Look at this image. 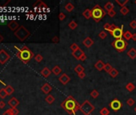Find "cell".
<instances>
[{"instance_id": "7dc6e473", "label": "cell", "mask_w": 136, "mask_h": 115, "mask_svg": "<svg viewBox=\"0 0 136 115\" xmlns=\"http://www.w3.org/2000/svg\"><path fill=\"white\" fill-rule=\"evenodd\" d=\"M78 76L81 79H83L86 77V74H85V72H82V73H80V74H78Z\"/></svg>"}, {"instance_id": "ab89813d", "label": "cell", "mask_w": 136, "mask_h": 115, "mask_svg": "<svg viewBox=\"0 0 136 115\" xmlns=\"http://www.w3.org/2000/svg\"><path fill=\"white\" fill-rule=\"evenodd\" d=\"M34 58H35V61H36L37 62H41L43 60V55H41V54H36V55L35 56Z\"/></svg>"}, {"instance_id": "11a10c76", "label": "cell", "mask_w": 136, "mask_h": 115, "mask_svg": "<svg viewBox=\"0 0 136 115\" xmlns=\"http://www.w3.org/2000/svg\"><path fill=\"white\" fill-rule=\"evenodd\" d=\"M135 5H136V1H135Z\"/></svg>"}, {"instance_id": "d6a6232c", "label": "cell", "mask_w": 136, "mask_h": 115, "mask_svg": "<svg viewBox=\"0 0 136 115\" xmlns=\"http://www.w3.org/2000/svg\"><path fill=\"white\" fill-rule=\"evenodd\" d=\"M130 12V10H129V9H128V7H122L120 9V13L123 14V15H127V14H128Z\"/></svg>"}, {"instance_id": "e0dca14e", "label": "cell", "mask_w": 136, "mask_h": 115, "mask_svg": "<svg viewBox=\"0 0 136 115\" xmlns=\"http://www.w3.org/2000/svg\"><path fill=\"white\" fill-rule=\"evenodd\" d=\"M104 66H105V63L102 60H99L95 64V68L99 71H102V70H104Z\"/></svg>"}, {"instance_id": "83f0119b", "label": "cell", "mask_w": 136, "mask_h": 115, "mask_svg": "<svg viewBox=\"0 0 136 115\" xmlns=\"http://www.w3.org/2000/svg\"><path fill=\"white\" fill-rule=\"evenodd\" d=\"M126 89H127V91L133 92L135 89V85H134V83L132 82H129L126 85Z\"/></svg>"}, {"instance_id": "f35d334b", "label": "cell", "mask_w": 136, "mask_h": 115, "mask_svg": "<svg viewBox=\"0 0 136 115\" xmlns=\"http://www.w3.org/2000/svg\"><path fill=\"white\" fill-rule=\"evenodd\" d=\"M91 94V96L93 98H97L99 96V93L96 90V89H93V90L91 92V94Z\"/></svg>"}, {"instance_id": "8992f818", "label": "cell", "mask_w": 136, "mask_h": 115, "mask_svg": "<svg viewBox=\"0 0 136 115\" xmlns=\"http://www.w3.org/2000/svg\"><path fill=\"white\" fill-rule=\"evenodd\" d=\"M95 107L94 106L93 104H91L89 100H85L84 102L80 105L79 110L84 115H90L95 110Z\"/></svg>"}, {"instance_id": "b9f144b4", "label": "cell", "mask_w": 136, "mask_h": 115, "mask_svg": "<svg viewBox=\"0 0 136 115\" xmlns=\"http://www.w3.org/2000/svg\"><path fill=\"white\" fill-rule=\"evenodd\" d=\"M10 113H11L12 115H18V113H19L18 110L16 108H11V109H10Z\"/></svg>"}, {"instance_id": "6da1fadb", "label": "cell", "mask_w": 136, "mask_h": 115, "mask_svg": "<svg viewBox=\"0 0 136 115\" xmlns=\"http://www.w3.org/2000/svg\"><path fill=\"white\" fill-rule=\"evenodd\" d=\"M61 107L69 114L75 115V114L78 112V110L80 108V105L73 96L69 95L61 103Z\"/></svg>"}, {"instance_id": "7c38bea8", "label": "cell", "mask_w": 136, "mask_h": 115, "mask_svg": "<svg viewBox=\"0 0 136 115\" xmlns=\"http://www.w3.org/2000/svg\"><path fill=\"white\" fill-rule=\"evenodd\" d=\"M7 26L10 30H12V31H14H14H16L18 28H19L20 26L18 25V23L16 22V21L13 20V21H10L9 23H8Z\"/></svg>"}, {"instance_id": "d590c367", "label": "cell", "mask_w": 136, "mask_h": 115, "mask_svg": "<svg viewBox=\"0 0 136 115\" xmlns=\"http://www.w3.org/2000/svg\"><path fill=\"white\" fill-rule=\"evenodd\" d=\"M7 95V92H6V89L3 88V89H0V98H2V99H4Z\"/></svg>"}, {"instance_id": "603a6c76", "label": "cell", "mask_w": 136, "mask_h": 115, "mask_svg": "<svg viewBox=\"0 0 136 115\" xmlns=\"http://www.w3.org/2000/svg\"><path fill=\"white\" fill-rule=\"evenodd\" d=\"M84 70H85L84 67H83V66L80 64L77 65V66L75 67V73H76L77 74H80V73H82V72H84Z\"/></svg>"}, {"instance_id": "f907efd6", "label": "cell", "mask_w": 136, "mask_h": 115, "mask_svg": "<svg viewBox=\"0 0 136 115\" xmlns=\"http://www.w3.org/2000/svg\"><path fill=\"white\" fill-rule=\"evenodd\" d=\"M3 115H12V114H11V113H10V109H9V110H6V111L3 113Z\"/></svg>"}, {"instance_id": "d4e9b609", "label": "cell", "mask_w": 136, "mask_h": 115, "mask_svg": "<svg viewBox=\"0 0 136 115\" xmlns=\"http://www.w3.org/2000/svg\"><path fill=\"white\" fill-rule=\"evenodd\" d=\"M114 26V24H110V23H108V22H106V23L104 24V30H105V31H108V32H111V30H112V29H113V27Z\"/></svg>"}, {"instance_id": "4316f807", "label": "cell", "mask_w": 136, "mask_h": 115, "mask_svg": "<svg viewBox=\"0 0 136 115\" xmlns=\"http://www.w3.org/2000/svg\"><path fill=\"white\" fill-rule=\"evenodd\" d=\"M132 34H131V31L127 30L126 32H124V34H123V38H124L126 41H128L130 39L132 38Z\"/></svg>"}, {"instance_id": "f6af8a7d", "label": "cell", "mask_w": 136, "mask_h": 115, "mask_svg": "<svg viewBox=\"0 0 136 115\" xmlns=\"http://www.w3.org/2000/svg\"><path fill=\"white\" fill-rule=\"evenodd\" d=\"M130 26H131L132 29H134V30H135L136 29V21L135 20L131 21V22H130Z\"/></svg>"}, {"instance_id": "9a60e30c", "label": "cell", "mask_w": 136, "mask_h": 115, "mask_svg": "<svg viewBox=\"0 0 136 115\" xmlns=\"http://www.w3.org/2000/svg\"><path fill=\"white\" fill-rule=\"evenodd\" d=\"M83 44L87 48H90L94 45V41H93V39L91 38L90 37H87L83 41Z\"/></svg>"}, {"instance_id": "74e56055", "label": "cell", "mask_w": 136, "mask_h": 115, "mask_svg": "<svg viewBox=\"0 0 136 115\" xmlns=\"http://www.w3.org/2000/svg\"><path fill=\"white\" fill-rule=\"evenodd\" d=\"M99 37L101 39H105L107 37V33H106L105 30L100 31L99 34Z\"/></svg>"}, {"instance_id": "ee69618b", "label": "cell", "mask_w": 136, "mask_h": 115, "mask_svg": "<svg viewBox=\"0 0 136 115\" xmlns=\"http://www.w3.org/2000/svg\"><path fill=\"white\" fill-rule=\"evenodd\" d=\"M65 18H66V14L62 12H60L59 14H58V19L60 21H63Z\"/></svg>"}, {"instance_id": "cb8c5ba5", "label": "cell", "mask_w": 136, "mask_h": 115, "mask_svg": "<svg viewBox=\"0 0 136 115\" xmlns=\"http://www.w3.org/2000/svg\"><path fill=\"white\" fill-rule=\"evenodd\" d=\"M45 101L47 102L48 104H50V105H51V104H52L54 101H55V98H54V97L53 95L48 94L45 98Z\"/></svg>"}, {"instance_id": "4fadbf2b", "label": "cell", "mask_w": 136, "mask_h": 115, "mask_svg": "<svg viewBox=\"0 0 136 115\" xmlns=\"http://www.w3.org/2000/svg\"><path fill=\"white\" fill-rule=\"evenodd\" d=\"M19 103H20L19 101L14 97L10 98L9 100V102H8V105H9L11 108H16L18 105H19Z\"/></svg>"}, {"instance_id": "44dd1931", "label": "cell", "mask_w": 136, "mask_h": 115, "mask_svg": "<svg viewBox=\"0 0 136 115\" xmlns=\"http://www.w3.org/2000/svg\"><path fill=\"white\" fill-rule=\"evenodd\" d=\"M51 72L53 73V74H54V75L58 76V74H61V73L62 72V69L60 68L58 66H54V68H53V69H52Z\"/></svg>"}, {"instance_id": "7402d4cb", "label": "cell", "mask_w": 136, "mask_h": 115, "mask_svg": "<svg viewBox=\"0 0 136 115\" xmlns=\"http://www.w3.org/2000/svg\"><path fill=\"white\" fill-rule=\"evenodd\" d=\"M114 6L111 2H107V3L104 5V9H105L106 10H107V11L114 10Z\"/></svg>"}, {"instance_id": "277c9868", "label": "cell", "mask_w": 136, "mask_h": 115, "mask_svg": "<svg viewBox=\"0 0 136 115\" xmlns=\"http://www.w3.org/2000/svg\"><path fill=\"white\" fill-rule=\"evenodd\" d=\"M14 34L20 42H23L31 35V32L24 26H20L19 28L14 32Z\"/></svg>"}, {"instance_id": "ac0fdd59", "label": "cell", "mask_w": 136, "mask_h": 115, "mask_svg": "<svg viewBox=\"0 0 136 115\" xmlns=\"http://www.w3.org/2000/svg\"><path fill=\"white\" fill-rule=\"evenodd\" d=\"M127 56L131 58V59H135L136 58V49L135 48H131L129 51H127Z\"/></svg>"}, {"instance_id": "52a82bcc", "label": "cell", "mask_w": 136, "mask_h": 115, "mask_svg": "<svg viewBox=\"0 0 136 115\" xmlns=\"http://www.w3.org/2000/svg\"><path fill=\"white\" fill-rule=\"evenodd\" d=\"M110 34H111L115 39L123 38V34H124V32H123V25H122L120 27L114 25V26L113 27L111 32H110Z\"/></svg>"}, {"instance_id": "816d5d0a", "label": "cell", "mask_w": 136, "mask_h": 115, "mask_svg": "<svg viewBox=\"0 0 136 115\" xmlns=\"http://www.w3.org/2000/svg\"><path fill=\"white\" fill-rule=\"evenodd\" d=\"M131 39H132V40L133 41H136V33H135V34H132V38H131Z\"/></svg>"}, {"instance_id": "9c48e42d", "label": "cell", "mask_w": 136, "mask_h": 115, "mask_svg": "<svg viewBox=\"0 0 136 115\" xmlns=\"http://www.w3.org/2000/svg\"><path fill=\"white\" fill-rule=\"evenodd\" d=\"M109 106L110 109H112L114 112H117L123 107V103L121 102L118 98H114V100H112L109 104Z\"/></svg>"}, {"instance_id": "7a4b0ae2", "label": "cell", "mask_w": 136, "mask_h": 115, "mask_svg": "<svg viewBox=\"0 0 136 115\" xmlns=\"http://www.w3.org/2000/svg\"><path fill=\"white\" fill-rule=\"evenodd\" d=\"M16 56L22 61L23 63L26 64L35 58V54L31 51L26 46H23L21 49H18V52L16 53Z\"/></svg>"}, {"instance_id": "1f68e13d", "label": "cell", "mask_w": 136, "mask_h": 115, "mask_svg": "<svg viewBox=\"0 0 136 115\" xmlns=\"http://www.w3.org/2000/svg\"><path fill=\"white\" fill-rule=\"evenodd\" d=\"M99 114H100V115H109L110 114V110H109L106 107H103L100 110Z\"/></svg>"}, {"instance_id": "bcb514c9", "label": "cell", "mask_w": 136, "mask_h": 115, "mask_svg": "<svg viewBox=\"0 0 136 115\" xmlns=\"http://www.w3.org/2000/svg\"><path fill=\"white\" fill-rule=\"evenodd\" d=\"M51 41L53 43H59V38H58V36H54L53 38L51 39Z\"/></svg>"}, {"instance_id": "681fc988", "label": "cell", "mask_w": 136, "mask_h": 115, "mask_svg": "<svg viewBox=\"0 0 136 115\" xmlns=\"http://www.w3.org/2000/svg\"><path fill=\"white\" fill-rule=\"evenodd\" d=\"M6 106V103L4 102L3 101H0V109H3Z\"/></svg>"}, {"instance_id": "ba28073f", "label": "cell", "mask_w": 136, "mask_h": 115, "mask_svg": "<svg viewBox=\"0 0 136 115\" xmlns=\"http://www.w3.org/2000/svg\"><path fill=\"white\" fill-rule=\"evenodd\" d=\"M33 7H34L35 12H42L46 9H47V5L41 0H38L37 2H35L33 4Z\"/></svg>"}, {"instance_id": "8d00e7d4", "label": "cell", "mask_w": 136, "mask_h": 115, "mask_svg": "<svg viewBox=\"0 0 136 115\" xmlns=\"http://www.w3.org/2000/svg\"><path fill=\"white\" fill-rule=\"evenodd\" d=\"M112 69H113V66L110 63H106L105 64V66H104V70H105L106 73H108V74H109V72H110Z\"/></svg>"}, {"instance_id": "ffe728a7", "label": "cell", "mask_w": 136, "mask_h": 115, "mask_svg": "<svg viewBox=\"0 0 136 115\" xmlns=\"http://www.w3.org/2000/svg\"><path fill=\"white\" fill-rule=\"evenodd\" d=\"M83 16L86 19H90L92 18V14H91V10L90 9H86L83 12Z\"/></svg>"}, {"instance_id": "f5cc1de1", "label": "cell", "mask_w": 136, "mask_h": 115, "mask_svg": "<svg viewBox=\"0 0 136 115\" xmlns=\"http://www.w3.org/2000/svg\"><path fill=\"white\" fill-rule=\"evenodd\" d=\"M3 40V36L1 34H0V43H2Z\"/></svg>"}, {"instance_id": "5b68a950", "label": "cell", "mask_w": 136, "mask_h": 115, "mask_svg": "<svg viewBox=\"0 0 136 115\" xmlns=\"http://www.w3.org/2000/svg\"><path fill=\"white\" fill-rule=\"evenodd\" d=\"M112 47L116 50V51H118V53H122V52L125 51L128 46V43L123 38H119L115 39L111 43Z\"/></svg>"}, {"instance_id": "8fae6325", "label": "cell", "mask_w": 136, "mask_h": 115, "mask_svg": "<svg viewBox=\"0 0 136 115\" xmlns=\"http://www.w3.org/2000/svg\"><path fill=\"white\" fill-rule=\"evenodd\" d=\"M58 81H59L62 85H66L69 81H70V78L69 77L68 74H66L64 73V74H62L61 76L58 78Z\"/></svg>"}, {"instance_id": "4dcf8cb0", "label": "cell", "mask_w": 136, "mask_h": 115, "mask_svg": "<svg viewBox=\"0 0 136 115\" xmlns=\"http://www.w3.org/2000/svg\"><path fill=\"white\" fill-rule=\"evenodd\" d=\"M68 26H69V28H70V30H75V29L77 28V26H78V24L76 23V22H75V21L72 20L71 22H69Z\"/></svg>"}, {"instance_id": "2e32d148", "label": "cell", "mask_w": 136, "mask_h": 115, "mask_svg": "<svg viewBox=\"0 0 136 115\" xmlns=\"http://www.w3.org/2000/svg\"><path fill=\"white\" fill-rule=\"evenodd\" d=\"M84 54H85L84 51H83V50H82L81 48H80V49H79L78 51H75V52H72V56L75 58V59L79 60V59H80V58Z\"/></svg>"}, {"instance_id": "db71d44e", "label": "cell", "mask_w": 136, "mask_h": 115, "mask_svg": "<svg viewBox=\"0 0 136 115\" xmlns=\"http://www.w3.org/2000/svg\"><path fill=\"white\" fill-rule=\"evenodd\" d=\"M135 113H136V107H135Z\"/></svg>"}, {"instance_id": "7bdbcfd3", "label": "cell", "mask_w": 136, "mask_h": 115, "mask_svg": "<svg viewBox=\"0 0 136 115\" xmlns=\"http://www.w3.org/2000/svg\"><path fill=\"white\" fill-rule=\"evenodd\" d=\"M107 14H108L109 17L113 18V17H114V16H115L116 11H115V10H110V11H107Z\"/></svg>"}, {"instance_id": "f1b7e54d", "label": "cell", "mask_w": 136, "mask_h": 115, "mask_svg": "<svg viewBox=\"0 0 136 115\" xmlns=\"http://www.w3.org/2000/svg\"><path fill=\"white\" fill-rule=\"evenodd\" d=\"M75 9V6L73 5L71 3H68L65 5V10L68 12H71L73 10Z\"/></svg>"}, {"instance_id": "d6986e66", "label": "cell", "mask_w": 136, "mask_h": 115, "mask_svg": "<svg viewBox=\"0 0 136 115\" xmlns=\"http://www.w3.org/2000/svg\"><path fill=\"white\" fill-rule=\"evenodd\" d=\"M40 74L43 75L44 78H48V77H49L51 74V70H50L48 67H44L43 70H41Z\"/></svg>"}, {"instance_id": "c3c4849f", "label": "cell", "mask_w": 136, "mask_h": 115, "mask_svg": "<svg viewBox=\"0 0 136 115\" xmlns=\"http://www.w3.org/2000/svg\"><path fill=\"white\" fill-rule=\"evenodd\" d=\"M86 59H87V55H86V54H83V55L82 56V57L80 58V59H79V61L84 62Z\"/></svg>"}, {"instance_id": "e575fe53", "label": "cell", "mask_w": 136, "mask_h": 115, "mask_svg": "<svg viewBox=\"0 0 136 115\" xmlns=\"http://www.w3.org/2000/svg\"><path fill=\"white\" fill-rule=\"evenodd\" d=\"M70 50H71V51H72V52H75V51H78L79 49H80V47H79V45H78V44H76V43H72V44L70 45Z\"/></svg>"}, {"instance_id": "5bb4252c", "label": "cell", "mask_w": 136, "mask_h": 115, "mask_svg": "<svg viewBox=\"0 0 136 115\" xmlns=\"http://www.w3.org/2000/svg\"><path fill=\"white\" fill-rule=\"evenodd\" d=\"M41 89L45 94H48L52 90V86L49 83H45V84L43 85V86L41 87Z\"/></svg>"}, {"instance_id": "3957f363", "label": "cell", "mask_w": 136, "mask_h": 115, "mask_svg": "<svg viewBox=\"0 0 136 115\" xmlns=\"http://www.w3.org/2000/svg\"><path fill=\"white\" fill-rule=\"evenodd\" d=\"M91 14L92 18L95 20V22H99L107 14V12H106L105 10H103V8H102L99 4H97L91 9Z\"/></svg>"}, {"instance_id": "836d02e7", "label": "cell", "mask_w": 136, "mask_h": 115, "mask_svg": "<svg viewBox=\"0 0 136 115\" xmlns=\"http://www.w3.org/2000/svg\"><path fill=\"white\" fill-rule=\"evenodd\" d=\"M115 2L120 6V7H125V5H126L129 1L128 0H115Z\"/></svg>"}, {"instance_id": "f546056e", "label": "cell", "mask_w": 136, "mask_h": 115, "mask_svg": "<svg viewBox=\"0 0 136 115\" xmlns=\"http://www.w3.org/2000/svg\"><path fill=\"white\" fill-rule=\"evenodd\" d=\"M5 89H6V92H7V95L12 94L14 93V89L11 86V85H7V86H6V88H5Z\"/></svg>"}, {"instance_id": "60d3db41", "label": "cell", "mask_w": 136, "mask_h": 115, "mask_svg": "<svg viewBox=\"0 0 136 115\" xmlns=\"http://www.w3.org/2000/svg\"><path fill=\"white\" fill-rule=\"evenodd\" d=\"M135 100L133 99V98H130L129 99H127V104L129 106H132L135 105Z\"/></svg>"}, {"instance_id": "30bf717a", "label": "cell", "mask_w": 136, "mask_h": 115, "mask_svg": "<svg viewBox=\"0 0 136 115\" xmlns=\"http://www.w3.org/2000/svg\"><path fill=\"white\" fill-rule=\"evenodd\" d=\"M10 55L7 53V51H5L4 50L0 51V64H5L10 59Z\"/></svg>"}, {"instance_id": "484cf974", "label": "cell", "mask_w": 136, "mask_h": 115, "mask_svg": "<svg viewBox=\"0 0 136 115\" xmlns=\"http://www.w3.org/2000/svg\"><path fill=\"white\" fill-rule=\"evenodd\" d=\"M118 74H119L118 70H117V69L114 68V67H113L112 70L109 72V74H110V76L111 77V78H116V77L118 75Z\"/></svg>"}]
</instances>
